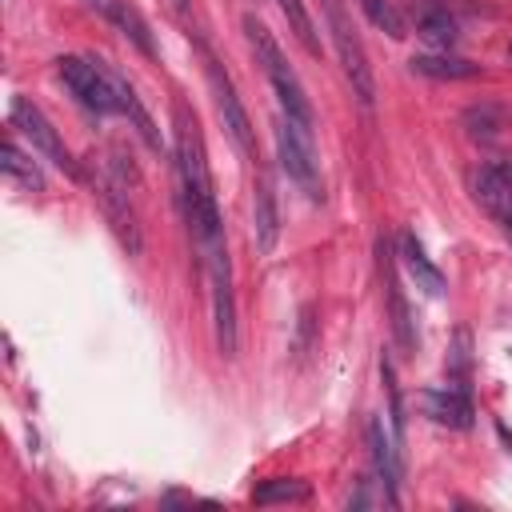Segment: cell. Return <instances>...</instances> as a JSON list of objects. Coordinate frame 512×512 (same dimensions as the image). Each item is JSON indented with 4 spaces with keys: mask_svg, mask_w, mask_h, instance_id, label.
Returning <instances> with one entry per match:
<instances>
[{
    "mask_svg": "<svg viewBox=\"0 0 512 512\" xmlns=\"http://www.w3.org/2000/svg\"><path fill=\"white\" fill-rule=\"evenodd\" d=\"M172 152H176V200L184 212V224L196 240V252H208L224 240L220 208H216V184L204 152V136L196 124V112L176 100L172 104Z\"/></svg>",
    "mask_w": 512,
    "mask_h": 512,
    "instance_id": "obj_1",
    "label": "cell"
},
{
    "mask_svg": "<svg viewBox=\"0 0 512 512\" xmlns=\"http://www.w3.org/2000/svg\"><path fill=\"white\" fill-rule=\"evenodd\" d=\"M244 36H248L252 56H256V64L264 68V76H268V84H272V92H276L280 108H284L288 116H296V120L312 124V100H308V92H304V84H300L296 68L288 64L284 48H280V44H276V36L268 32V24H264L260 16H252V12H248V16H244Z\"/></svg>",
    "mask_w": 512,
    "mask_h": 512,
    "instance_id": "obj_2",
    "label": "cell"
},
{
    "mask_svg": "<svg viewBox=\"0 0 512 512\" xmlns=\"http://www.w3.org/2000/svg\"><path fill=\"white\" fill-rule=\"evenodd\" d=\"M272 140H276V156L280 168L288 172V180L308 196V200H324V176H320V156L312 144V124L288 116L284 108L272 116Z\"/></svg>",
    "mask_w": 512,
    "mask_h": 512,
    "instance_id": "obj_3",
    "label": "cell"
},
{
    "mask_svg": "<svg viewBox=\"0 0 512 512\" xmlns=\"http://www.w3.org/2000/svg\"><path fill=\"white\" fill-rule=\"evenodd\" d=\"M320 12H324V28H328V40L336 48V60L344 68V80L352 84V92L360 96V104L368 108L372 96H376V84H372V68H368V52H364V40L344 8V0H320Z\"/></svg>",
    "mask_w": 512,
    "mask_h": 512,
    "instance_id": "obj_4",
    "label": "cell"
},
{
    "mask_svg": "<svg viewBox=\"0 0 512 512\" xmlns=\"http://www.w3.org/2000/svg\"><path fill=\"white\" fill-rule=\"evenodd\" d=\"M56 76L64 80V88L72 92V100L96 116H112L120 112L116 100V68H108L104 60L92 56H60L56 60Z\"/></svg>",
    "mask_w": 512,
    "mask_h": 512,
    "instance_id": "obj_5",
    "label": "cell"
},
{
    "mask_svg": "<svg viewBox=\"0 0 512 512\" xmlns=\"http://www.w3.org/2000/svg\"><path fill=\"white\" fill-rule=\"evenodd\" d=\"M200 52H204V76H208V88H212V100H216V116H220L224 132L232 136L236 152L256 164V160H260V152H256V132H252V120H248V112H244V104H240V96H236V84H232V76L224 72V64L216 60V52H212L208 44H200Z\"/></svg>",
    "mask_w": 512,
    "mask_h": 512,
    "instance_id": "obj_6",
    "label": "cell"
},
{
    "mask_svg": "<svg viewBox=\"0 0 512 512\" xmlns=\"http://www.w3.org/2000/svg\"><path fill=\"white\" fill-rule=\"evenodd\" d=\"M8 128H12L20 140H28L32 152H40L44 160H52L60 172L76 176V160H72V152L64 148L60 132L52 128V120H48L28 96H12V100H8Z\"/></svg>",
    "mask_w": 512,
    "mask_h": 512,
    "instance_id": "obj_7",
    "label": "cell"
},
{
    "mask_svg": "<svg viewBox=\"0 0 512 512\" xmlns=\"http://www.w3.org/2000/svg\"><path fill=\"white\" fill-rule=\"evenodd\" d=\"M200 264L208 272L212 284V324H216V344L224 356L236 352V300H232V260H228V244H212L208 252H200Z\"/></svg>",
    "mask_w": 512,
    "mask_h": 512,
    "instance_id": "obj_8",
    "label": "cell"
},
{
    "mask_svg": "<svg viewBox=\"0 0 512 512\" xmlns=\"http://www.w3.org/2000/svg\"><path fill=\"white\" fill-rule=\"evenodd\" d=\"M376 268H380V284H384V308H388V324H392V340L400 352L416 348V332H412V312H408V296L400 288V256L392 248L388 236H380L376 244Z\"/></svg>",
    "mask_w": 512,
    "mask_h": 512,
    "instance_id": "obj_9",
    "label": "cell"
},
{
    "mask_svg": "<svg viewBox=\"0 0 512 512\" xmlns=\"http://www.w3.org/2000/svg\"><path fill=\"white\" fill-rule=\"evenodd\" d=\"M96 200L104 204V216H108L112 232L120 236V244L132 256H140L144 240H140V224H136V212H132V200H128V176H120V172H112L104 164V172L96 180Z\"/></svg>",
    "mask_w": 512,
    "mask_h": 512,
    "instance_id": "obj_10",
    "label": "cell"
},
{
    "mask_svg": "<svg viewBox=\"0 0 512 512\" xmlns=\"http://www.w3.org/2000/svg\"><path fill=\"white\" fill-rule=\"evenodd\" d=\"M408 24L416 28V36L440 52H448L456 40H460V24L452 16V8L444 0H400Z\"/></svg>",
    "mask_w": 512,
    "mask_h": 512,
    "instance_id": "obj_11",
    "label": "cell"
},
{
    "mask_svg": "<svg viewBox=\"0 0 512 512\" xmlns=\"http://www.w3.org/2000/svg\"><path fill=\"white\" fill-rule=\"evenodd\" d=\"M88 12H96L108 28H116L124 40H132L144 56H156V40H152V28L144 20V12L132 4V0H80Z\"/></svg>",
    "mask_w": 512,
    "mask_h": 512,
    "instance_id": "obj_12",
    "label": "cell"
},
{
    "mask_svg": "<svg viewBox=\"0 0 512 512\" xmlns=\"http://www.w3.org/2000/svg\"><path fill=\"white\" fill-rule=\"evenodd\" d=\"M416 404H420V412H424L432 424H440V428H468V424H472V400H468V392H464L460 384L424 388V392L416 396Z\"/></svg>",
    "mask_w": 512,
    "mask_h": 512,
    "instance_id": "obj_13",
    "label": "cell"
},
{
    "mask_svg": "<svg viewBox=\"0 0 512 512\" xmlns=\"http://www.w3.org/2000/svg\"><path fill=\"white\" fill-rule=\"evenodd\" d=\"M472 196H476V204L504 228V236L512 240V184H508L492 164L472 176Z\"/></svg>",
    "mask_w": 512,
    "mask_h": 512,
    "instance_id": "obj_14",
    "label": "cell"
},
{
    "mask_svg": "<svg viewBox=\"0 0 512 512\" xmlns=\"http://www.w3.org/2000/svg\"><path fill=\"white\" fill-rule=\"evenodd\" d=\"M252 228H256V248L268 256L280 240V212H276V188L264 168H256V192H252Z\"/></svg>",
    "mask_w": 512,
    "mask_h": 512,
    "instance_id": "obj_15",
    "label": "cell"
},
{
    "mask_svg": "<svg viewBox=\"0 0 512 512\" xmlns=\"http://www.w3.org/2000/svg\"><path fill=\"white\" fill-rule=\"evenodd\" d=\"M396 256H400V268L408 272V280H412L420 292H428V296H440V292H444V272L428 260V252H424V244L416 240V232H400Z\"/></svg>",
    "mask_w": 512,
    "mask_h": 512,
    "instance_id": "obj_16",
    "label": "cell"
},
{
    "mask_svg": "<svg viewBox=\"0 0 512 512\" xmlns=\"http://www.w3.org/2000/svg\"><path fill=\"white\" fill-rule=\"evenodd\" d=\"M408 68L416 76H428V80H472L480 76V64L464 60V56H452V52H424V56H412Z\"/></svg>",
    "mask_w": 512,
    "mask_h": 512,
    "instance_id": "obj_17",
    "label": "cell"
},
{
    "mask_svg": "<svg viewBox=\"0 0 512 512\" xmlns=\"http://www.w3.org/2000/svg\"><path fill=\"white\" fill-rule=\"evenodd\" d=\"M368 448H372V468H376V476L396 492V488H400V448H396V440H388L384 420H372V424H368Z\"/></svg>",
    "mask_w": 512,
    "mask_h": 512,
    "instance_id": "obj_18",
    "label": "cell"
},
{
    "mask_svg": "<svg viewBox=\"0 0 512 512\" xmlns=\"http://www.w3.org/2000/svg\"><path fill=\"white\" fill-rule=\"evenodd\" d=\"M4 172H8V180H16V184H20V188H28V192H44V172L36 168V160H28V156H24V148H20V136H16V132L4 140Z\"/></svg>",
    "mask_w": 512,
    "mask_h": 512,
    "instance_id": "obj_19",
    "label": "cell"
},
{
    "mask_svg": "<svg viewBox=\"0 0 512 512\" xmlns=\"http://www.w3.org/2000/svg\"><path fill=\"white\" fill-rule=\"evenodd\" d=\"M308 496H312V488L296 476H272L252 488V504H304Z\"/></svg>",
    "mask_w": 512,
    "mask_h": 512,
    "instance_id": "obj_20",
    "label": "cell"
},
{
    "mask_svg": "<svg viewBox=\"0 0 512 512\" xmlns=\"http://www.w3.org/2000/svg\"><path fill=\"white\" fill-rule=\"evenodd\" d=\"M276 8L284 12V20H288V28L296 32V40L304 44V52L320 56V36H316V24H312L308 4H304V0H276Z\"/></svg>",
    "mask_w": 512,
    "mask_h": 512,
    "instance_id": "obj_21",
    "label": "cell"
},
{
    "mask_svg": "<svg viewBox=\"0 0 512 512\" xmlns=\"http://www.w3.org/2000/svg\"><path fill=\"white\" fill-rule=\"evenodd\" d=\"M360 8H364V16H368L376 28H384L388 36H404V20H400V12H396L388 0H360Z\"/></svg>",
    "mask_w": 512,
    "mask_h": 512,
    "instance_id": "obj_22",
    "label": "cell"
},
{
    "mask_svg": "<svg viewBox=\"0 0 512 512\" xmlns=\"http://www.w3.org/2000/svg\"><path fill=\"white\" fill-rule=\"evenodd\" d=\"M380 376H384V388H388V412H392V432H396V444L404 440V404H400V388H396V372L388 364V356H380Z\"/></svg>",
    "mask_w": 512,
    "mask_h": 512,
    "instance_id": "obj_23",
    "label": "cell"
},
{
    "mask_svg": "<svg viewBox=\"0 0 512 512\" xmlns=\"http://www.w3.org/2000/svg\"><path fill=\"white\" fill-rule=\"evenodd\" d=\"M464 124H468V132L472 136H492L496 128H500V120H496V108H488V104H480V108H468L464 112Z\"/></svg>",
    "mask_w": 512,
    "mask_h": 512,
    "instance_id": "obj_24",
    "label": "cell"
},
{
    "mask_svg": "<svg viewBox=\"0 0 512 512\" xmlns=\"http://www.w3.org/2000/svg\"><path fill=\"white\" fill-rule=\"evenodd\" d=\"M492 168H496V172H500V176H504V180L512 184V156H500V160H496Z\"/></svg>",
    "mask_w": 512,
    "mask_h": 512,
    "instance_id": "obj_25",
    "label": "cell"
},
{
    "mask_svg": "<svg viewBox=\"0 0 512 512\" xmlns=\"http://www.w3.org/2000/svg\"><path fill=\"white\" fill-rule=\"evenodd\" d=\"M172 4H176V12H184V8H188V0H172Z\"/></svg>",
    "mask_w": 512,
    "mask_h": 512,
    "instance_id": "obj_26",
    "label": "cell"
}]
</instances>
